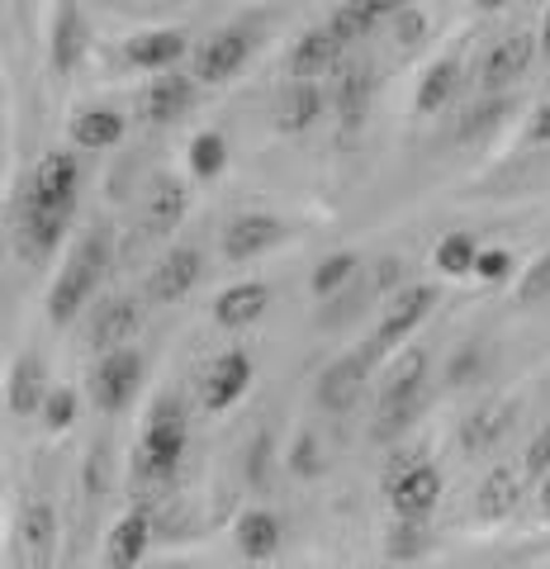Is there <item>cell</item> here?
I'll return each instance as SVG.
<instances>
[{
  "mask_svg": "<svg viewBox=\"0 0 550 569\" xmlns=\"http://www.w3.org/2000/svg\"><path fill=\"white\" fill-rule=\"evenodd\" d=\"M503 110H508L503 100H493V104H479V110H470V119H466V129H460V133H479V129H489V123L499 119Z\"/></svg>",
  "mask_w": 550,
  "mask_h": 569,
  "instance_id": "40",
  "label": "cell"
},
{
  "mask_svg": "<svg viewBox=\"0 0 550 569\" xmlns=\"http://www.w3.org/2000/svg\"><path fill=\"white\" fill-rule=\"evenodd\" d=\"M541 48L550 52V14H546V24H541Z\"/></svg>",
  "mask_w": 550,
  "mask_h": 569,
  "instance_id": "48",
  "label": "cell"
},
{
  "mask_svg": "<svg viewBox=\"0 0 550 569\" xmlns=\"http://www.w3.org/2000/svg\"><path fill=\"white\" fill-rule=\"evenodd\" d=\"M266 305H271V290H266L261 280H242V284H233V290L219 295L214 318L223 328H247V323H257V318L266 313Z\"/></svg>",
  "mask_w": 550,
  "mask_h": 569,
  "instance_id": "17",
  "label": "cell"
},
{
  "mask_svg": "<svg viewBox=\"0 0 550 569\" xmlns=\"http://www.w3.org/2000/svg\"><path fill=\"white\" fill-rule=\"evenodd\" d=\"M422 29H428V20H422L413 6L399 10V39H403V43H418V39H422Z\"/></svg>",
  "mask_w": 550,
  "mask_h": 569,
  "instance_id": "41",
  "label": "cell"
},
{
  "mask_svg": "<svg viewBox=\"0 0 550 569\" xmlns=\"http://www.w3.org/2000/svg\"><path fill=\"white\" fill-rule=\"evenodd\" d=\"M20 537H24V546L33 550V560H48V550H52V508H48V503L24 508Z\"/></svg>",
  "mask_w": 550,
  "mask_h": 569,
  "instance_id": "32",
  "label": "cell"
},
{
  "mask_svg": "<svg viewBox=\"0 0 550 569\" xmlns=\"http://www.w3.org/2000/svg\"><path fill=\"white\" fill-rule=\"evenodd\" d=\"M81 48H86V24L81 10L67 0L58 10V24H52V62H58V71H72L81 62Z\"/></svg>",
  "mask_w": 550,
  "mask_h": 569,
  "instance_id": "26",
  "label": "cell"
},
{
  "mask_svg": "<svg viewBox=\"0 0 550 569\" xmlns=\"http://www.w3.org/2000/svg\"><path fill=\"white\" fill-rule=\"evenodd\" d=\"M422 389H428V351H403L394 370L384 380V399H380V422H376V437H394L403 432L413 413L422 408Z\"/></svg>",
  "mask_w": 550,
  "mask_h": 569,
  "instance_id": "1",
  "label": "cell"
},
{
  "mask_svg": "<svg viewBox=\"0 0 550 569\" xmlns=\"http://www.w3.org/2000/svg\"><path fill=\"white\" fill-rule=\"evenodd\" d=\"M181 52H186V33L181 29H152V33H138V39H129V62L133 67L162 71L171 62H181Z\"/></svg>",
  "mask_w": 550,
  "mask_h": 569,
  "instance_id": "19",
  "label": "cell"
},
{
  "mask_svg": "<svg viewBox=\"0 0 550 569\" xmlns=\"http://www.w3.org/2000/svg\"><path fill=\"white\" fill-rule=\"evenodd\" d=\"M351 276H357V257H351V252L323 257V261H318V271H313V295H318V299H328V295L342 290Z\"/></svg>",
  "mask_w": 550,
  "mask_h": 569,
  "instance_id": "34",
  "label": "cell"
},
{
  "mask_svg": "<svg viewBox=\"0 0 550 569\" xmlns=\"http://www.w3.org/2000/svg\"><path fill=\"white\" fill-rule=\"evenodd\" d=\"M204 271V257L194 252V247H181V252H167L157 261V271L148 276V299L152 305H171V299H181L194 290V280Z\"/></svg>",
  "mask_w": 550,
  "mask_h": 569,
  "instance_id": "7",
  "label": "cell"
},
{
  "mask_svg": "<svg viewBox=\"0 0 550 569\" xmlns=\"http://www.w3.org/2000/svg\"><path fill=\"white\" fill-rule=\"evenodd\" d=\"M479 6H484V10H499V6H508V0H479Z\"/></svg>",
  "mask_w": 550,
  "mask_h": 569,
  "instance_id": "49",
  "label": "cell"
},
{
  "mask_svg": "<svg viewBox=\"0 0 550 569\" xmlns=\"http://www.w3.org/2000/svg\"><path fill=\"white\" fill-rule=\"evenodd\" d=\"M181 456H186V413L171 399H162L148 418L143 451H138V475L167 479V475H176V466H181Z\"/></svg>",
  "mask_w": 550,
  "mask_h": 569,
  "instance_id": "2",
  "label": "cell"
},
{
  "mask_svg": "<svg viewBox=\"0 0 550 569\" xmlns=\"http://www.w3.org/2000/svg\"><path fill=\"white\" fill-rule=\"evenodd\" d=\"M512 413H518V403H512V399L474 408V413L460 422V447H466V451H489L493 441H499L508 427H512Z\"/></svg>",
  "mask_w": 550,
  "mask_h": 569,
  "instance_id": "15",
  "label": "cell"
},
{
  "mask_svg": "<svg viewBox=\"0 0 550 569\" xmlns=\"http://www.w3.org/2000/svg\"><path fill=\"white\" fill-rule=\"evenodd\" d=\"M422 518H399L394 537H389V556L403 560V556H422Z\"/></svg>",
  "mask_w": 550,
  "mask_h": 569,
  "instance_id": "37",
  "label": "cell"
},
{
  "mask_svg": "<svg viewBox=\"0 0 550 569\" xmlns=\"http://www.w3.org/2000/svg\"><path fill=\"white\" fill-rule=\"evenodd\" d=\"M456 62H437V67H428V77H422V86H418V110L422 114H432V110H441L451 96H456Z\"/></svg>",
  "mask_w": 550,
  "mask_h": 569,
  "instance_id": "29",
  "label": "cell"
},
{
  "mask_svg": "<svg viewBox=\"0 0 550 569\" xmlns=\"http://www.w3.org/2000/svg\"><path fill=\"white\" fill-rule=\"evenodd\" d=\"M247 52H252V39H247L242 29H223L219 39L204 43L200 71H194V77L209 81V86H219V81H228V77H238V67L247 62Z\"/></svg>",
  "mask_w": 550,
  "mask_h": 569,
  "instance_id": "13",
  "label": "cell"
},
{
  "mask_svg": "<svg viewBox=\"0 0 550 569\" xmlns=\"http://www.w3.org/2000/svg\"><path fill=\"white\" fill-rule=\"evenodd\" d=\"M138 380H143V361H138V351L114 347V351H104V361L96 366L91 399L104 408V413H119V408H129V399L138 395Z\"/></svg>",
  "mask_w": 550,
  "mask_h": 569,
  "instance_id": "4",
  "label": "cell"
},
{
  "mask_svg": "<svg viewBox=\"0 0 550 569\" xmlns=\"http://www.w3.org/2000/svg\"><path fill=\"white\" fill-rule=\"evenodd\" d=\"M474 276H484V280H508V276H512V257L499 252V247H489V252H479Z\"/></svg>",
  "mask_w": 550,
  "mask_h": 569,
  "instance_id": "38",
  "label": "cell"
},
{
  "mask_svg": "<svg viewBox=\"0 0 550 569\" xmlns=\"http://www.w3.org/2000/svg\"><path fill=\"white\" fill-rule=\"evenodd\" d=\"M223 157H228V148H223L219 133H200L190 142V171L200 176V181H209V176L223 171Z\"/></svg>",
  "mask_w": 550,
  "mask_h": 569,
  "instance_id": "35",
  "label": "cell"
},
{
  "mask_svg": "<svg viewBox=\"0 0 550 569\" xmlns=\"http://www.w3.org/2000/svg\"><path fill=\"white\" fill-rule=\"evenodd\" d=\"M152 541V522L148 512H129L114 531H110V565H138L143 560V550Z\"/></svg>",
  "mask_w": 550,
  "mask_h": 569,
  "instance_id": "28",
  "label": "cell"
},
{
  "mask_svg": "<svg viewBox=\"0 0 550 569\" xmlns=\"http://www.w3.org/2000/svg\"><path fill=\"white\" fill-rule=\"evenodd\" d=\"M29 194H39V200H62V204H72L77 200V162H72V152H52L39 162V171H33V190Z\"/></svg>",
  "mask_w": 550,
  "mask_h": 569,
  "instance_id": "20",
  "label": "cell"
},
{
  "mask_svg": "<svg viewBox=\"0 0 550 569\" xmlns=\"http://www.w3.org/2000/svg\"><path fill=\"white\" fill-rule=\"evenodd\" d=\"M194 100V81L190 77H157L152 91H148V119L152 123H171L190 110Z\"/></svg>",
  "mask_w": 550,
  "mask_h": 569,
  "instance_id": "23",
  "label": "cell"
},
{
  "mask_svg": "<svg viewBox=\"0 0 550 569\" xmlns=\"http://www.w3.org/2000/svg\"><path fill=\"white\" fill-rule=\"evenodd\" d=\"M43 399H48L43 361H39V356H24V361L14 366V376H10V408L20 418H29V413H43Z\"/></svg>",
  "mask_w": 550,
  "mask_h": 569,
  "instance_id": "24",
  "label": "cell"
},
{
  "mask_svg": "<svg viewBox=\"0 0 550 569\" xmlns=\"http://www.w3.org/2000/svg\"><path fill=\"white\" fill-rule=\"evenodd\" d=\"M546 284H550V257L537 266V271H531V280L522 284V299H537V295H546Z\"/></svg>",
  "mask_w": 550,
  "mask_h": 569,
  "instance_id": "42",
  "label": "cell"
},
{
  "mask_svg": "<svg viewBox=\"0 0 550 569\" xmlns=\"http://www.w3.org/2000/svg\"><path fill=\"white\" fill-rule=\"evenodd\" d=\"M247 385H252V361H247L242 351H228V356H219V361L209 366V376H204V403L214 408V413H223V408H233L247 395Z\"/></svg>",
  "mask_w": 550,
  "mask_h": 569,
  "instance_id": "11",
  "label": "cell"
},
{
  "mask_svg": "<svg viewBox=\"0 0 550 569\" xmlns=\"http://www.w3.org/2000/svg\"><path fill=\"white\" fill-rule=\"evenodd\" d=\"M437 305V290L432 284H413V290H403L394 305L384 309V318H380V332H376V347H394V342H403L408 332H413L422 318H428V309Z\"/></svg>",
  "mask_w": 550,
  "mask_h": 569,
  "instance_id": "10",
  "label": "cell"
},
{
  "mask_svg": "<svg viewBox=\"0 0 550 569\" xmlns=\"http://www.w3.org/2000/svg\"><path fill=\"white\" fill-rule=\"evenodd\" d=\"M531 138H537V142H550V100L537 110V119H531Z\"/></svg>",
  "mask_w": 550,
  "mask_h": 569,
  "instance_id": "43",
  "label": "cell"
},
{
  "mask_svg": "<svg viewBox=\"0 0 550 569\" xmlns=\"http://www.w3.org/2000/svg\"><path fill=\"white\" fill-rule=\"evenodd\" d=\"M238 550L247 560H271L280 550V518L266 508H252L238 518Z\"/></svg>",
  "mask_w": 550,
  "mask_h": 569,
  "instance_id": "18",
  "label": "cell"
},
{
  "mask_svg": "<svg viewBox=\"0 0 550 569\" xmlns=\"http://www.w3.org/2000/svg\"><path fill=\"white\" fill-rule=\"evenodd\" d=\"M518 498H522V485H518V475L512 470H489L484 475V485H479V498H474V512L484 522H499V518H508L512 508H518Z\"/></svg>",
  "mask_w": 550,
  "mask_h": 569,
  "instance_id": "21",
  "label": "cell"
},
{
  "mask_svg": "<svg viewBox=\"0 0 550 569\" xmlns=\"http://www.w3.org/2000/svg\"><path fill=\"white\" fill-rule=\"evenodd\" d=\"M366 380H370L366 356H342V361H332L323 376H318V403H323L328 413H351L366 395Z\"/></svg>",
  "mask_w": 550,
  "mask_h": 569,
  "instance_id": "6",
  "label": "cell"
},
{
  "mask_svg": "<svg viewBox=\"0 0 550 569\" xmlns=\"http://www.w3.org/2000/svg\"><path fill=\"white\" fill-rule=\"evenodd\" d=\"M100 271H104V242L86 238L77 247V257L67 261V271L58 276V284H52V295H48V318H52V323L77 318V309L91 299V290L100 284Z\"/></svg>",
  "mask_w": 550,
  "mask_h": 569,
  "instance_id": "3",
  "label": "cell"
},
{
  "mask_svg": "<svg viewBox=\"0 0 550 569\" xmlns=\"http://www.w3.org/2000/svg\"><path fill=\"white\" fill-rule=\"evenodd\" d=\"M441 498V475L422 460H408V466H394L389 470V508L399 518H428Z\"/></svg>",
  "mask_w": 550,
  "mask_h": 569,
  "instance_id": "5",
  "label": "cell"
},
{
  "mask_svg": "<svg viewBox=\"0 0 550 569\" xmlns=\"http://www.w3.org/2000/svg\"><path fill=\"white\" fill-rule=\"evenodd\" d=\"M181 213H186V186L171 181V176H157V181L148 186V194H143L148 233H171V228L181 223Z\"/></svg>",
  "mask_w": 550,
  "mask_h": 569,
  "instance_id": "16",
  "label": "cell"
},
{
  "mask_svg": "<svg viewBox=\"0 0 550 569\" xmlns=\"http://www.w3.org/2000/svg\"><path fill=\"white\" fill-rule=\"evenodd\" d=\"M474 261H479L474 238L451 233V238H441V242H437V271H447V276H470V271H474Z\"/></svg>",
  "mask_w": 550,
  "mask_h": 569,
  "instance_id": "31",
  "label": "cell"
},
{
  "mask_svg": "<svg viewBox=\"0 0 550 569\" xmlns=\"http://www.w3.org/2000/svg\"><path fill=\"white\" fill-rule=\"evenodd\" d=\"M299 470H304V475H313V470H318V460H313V437L299 441Z\"/></svg>",
  "mask_w": 550,
  "mask_h": 569,
  "instance_id": "44",
  "label": "cell"
},
{
  "mask_svg": "<svg viewBox=\"0 0 550 569\" xmlns=\"http://www.w3.org/2000/svg\"><path fill=\"white\" fill-rule=\"evenodd\" d=\"M399 280V261L394 257H384L380 261V271H376V284H394Z\"/></svg>",
  "mask_w": 550,
  "mask_h": 569,
  "instance_id": "45",
  "label": "cell"
},
{
  "mask_svg": "<svg viewBox=\"0 0 550 569\" xmlns=\"http://www.w3.org/2000/svg\"><path fill=\"white\" fill-rule=\"evenodd\" d=\"M67 219H72V204L29 194L24 200V242L33 247V252H52V247L62 242V233H67Z\"/></svg>",
  "mask_w": 550,
  "mask_h": 569,
  "instance_id": "12",
  "label": "cell"
},
{
  "mask_svg": "<svg viewBox=\"0 0 550 569\" xmlns=\"http://www.w3.org/2000/svg\"><path fill=\"white\" fill-rule=\"evenodd\" d=\"M72 418H77V395H72V389H52V395L43 399L48 432H62V427H72Z\"/></svg>",
  "mask_w": 550,
  "mask_h": 569,
  "instance_id": "36",
  "label": "cell"
},
{
  "mask_svg": "<svg viewBox=\"0 0 550 569\" xmlns=\"http://www.w3.org/2000/svg\"><path fill=\"white\" fill-rule=\"evenodd\" d=\"M376 20H380V14L370 10L366 0H347V6L328 20V29H332L342 43H357V39H370V29H376Z\"/></svg>",
  "mask_w": 550,
  "mask_h": 569,
  "instance_id": "30",
  "label": "cell"
},
{
  "mask_svg": "<svg viewBox=\"0 0 550 569\" xmlns=\"http://www.w3.org/2000/svg\"><path fill=\"white\" fill-rule=\"evenodd\" d=\"M323 114V96H318V86L313 81H294L286 96H280V129L286 133H299V129H309V123Z\"/></svg>",
  "mask_w": 550,
  "mask_h": 569,
  "instance_id": "27",
  "label": "cell"
},
{
  "mask_svg": "<svg viewBox=\"0 0 550 569\" xmlns=\"http://www.w3.org/2000/svg\"><path fill=\"white\" fill-rule=\"evenodd\" d=\"M376 14H399V10H408V0H366Z\"/></svg>",
  "mask_w": 550,
  "mask_h": 569,
  "instance_id": "46",
  "label": "cell"
},
{
  "mask_svg": "<svg viewBox=\"0 0 550 569\" xmlns=\"http://www.w3.org/2000/svg\"><path fill=\"white\" fill-rule=\"evenodd\" d=\"M280 233H286V228H280V219H271V213H238V219L223 228V257L252 261L271 242H280Z\"/></svg>",
  "mask_w": 550,
  "mask_h": 569,
  "instance_id": "9",
  "label": "cell"
},
{
  "mask_svg": "<svg viewBox=\"0 0 550 569\" xmlns=\"http://www.w3.org/2000/svg\"><path fill=\"white\" fill-rule=\"evenodd\" d=\"M527 475H550V427H541L537 441L527 447Z\"/></svg>",
  "mask_w": 550,
  "mask_h": 569,
  "instance_id": "39",
  "label": "cell"
},
{
  "mask_svg": "<svg viewBox=\"0 0 550 569\" xmlns=\"http://www.w3.org/2000/svg\"><path fill=\"white\" fill-rule=\"evenodd\" d=\"M72 138H77V148H91V152L114 148L123 138V114L119 110H81L72 123Z\"/></svg>",
  "mask_w": 550,
  "mask_h": 569,
  "instance_id": "25",
  "label": "cell"
},
{
  "mask_svg": "<svg viewBox=\"0 0 550 569\" xmlns=\"http://www.w3.org/2000/svg\"><path fill=\"white\" fill-rule=\"evenodd\" d=\"M366 96H370V71L366 67H342V77H337V104H342L347 123H357Z\"/></svg>",
  "mask_w": 550,
  "mask_h": 569,
  "instance_id": "33",
  "label": "cell"
},
{
  "mask_svg": "<svg viewBox=\"0 0 550 569\" xmlns=\"http://www.w3.org/2000/svg\"><path fill=\"white\" fill-rule=\"evenodd\" d=\"M337 52H342V39L323 24V29H309L304 39L294 43L290 52V67H294V77H313V71H328L337 62Z\"/></svg>",
  "mask_w": 550,
  "mask_h": 569,
  "instance_id": "22",
  "label": "cell"
},
{
  "mask_svg": "<svg viewBox=\"0 0 550 569\" xmlns=\"http://www.w3.org/2000/svg\"><path fill=\"white\" fill-rule=\"evenodd\" d=\"M138 299H129V295H119V299H104V305L96 309V318H91V342L100 347V351H114V347H123L129 337L138 332Z\"/></svg>",
  "mask_w": 550,
  "mask_h": 569,
  "instance_id": "14",
  "label": "cell"
},
{
  "mask_svg": "<svg viewBox=\"0 0 550 569\" xmlns=\"http://www.w3.org/2000/svg\"><path fill=\"white\" fill-rule=\"evenodd\" d=\"M541 508L550 512V475H541Z\"/></svg>",
  "mask_w": 550,
  "mask_h": 569,
  "instance_id": "47",
  "label": "cell"
},
{
  "mask_svg": "<svg viewBox=\"0 0 550 569\" xmlns=\"http://www.w3.org/2000/svg\"><path fill=\"white\" fill-rule=\"evenodd\" d=\"M531 58H537V43H531V33H508V39L493 43L489 58L479 62V86H484V91H499V86L518 81L522 71L531 67Z\"/></svg>",
  "mask_w": 550,
  "mask_h": 569,
  "instance_id": "8",
  "label": "cell"
}]
</instances>
